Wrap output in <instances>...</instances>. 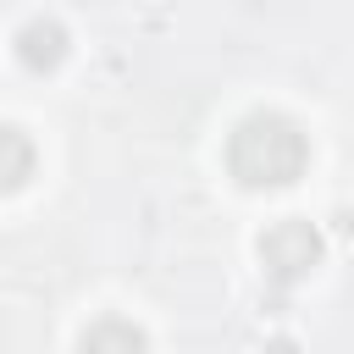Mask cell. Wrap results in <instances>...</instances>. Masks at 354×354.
I'll return each mask as SVG.
<instances>
[{"mask_svg":"<svg viewBox=\"0 0 354 354\" xmlns=\"http://www.w3.org/2000/svg\"><path fill=\"white\" fill-rule=\"evenodd\" d=\"M227 171L243 188H288L310 171V133L282 111H249L227 133Z\"/></svg>","mask_w":354,"mask_h":354,"instance_id":"cell-1","label":"cell"},{"mask_svg":"<svg viewBox=\"0 0 354 354\" xmlns=\"http://www.w3.org/2000/svg\"><path fill=\"white\" fill-rule=\"evenodd\" d=\"M254 254H260L266 282H277V288H299V282L321 266L326 238H321L315 221H304V216H282V221H271V227L254 238Z\"/></svg>","mask_w":354,"mask_h":354,"instance_id":"cell-2","label":"cell"},{"mask_svg":"<svg viewBox=\"0 0 354 354\" xmlns=\"http://www.w3.org/2000/svg\"><path fill=\"white\" fill-rule=\"evenodd\" d=\"M11 55H17V66L22 72H55L66 55H72V33L55 22V17H28L17 33H11Z\"/></svg>","mask_w":354,"mask_h":354,"instance_id":"cell-3","label":"cell"},{"mask_svg":"<svg viewBox=\"0 0 354 354\" xmlns=\"http://www.w3.org/2000/svg\"><path fill=\"white\" fill-rule=\"evenodd\" d=\"M77 354H149V332L127 315H94L77 332Z\"/></svg>","mask_w":354,"mask_h":354,"instance_id":"cell-4","label":"cell"},{"mask_svg":"<svg viewBox=\"0 0 354 354\" xmlns=\"http://www.w3.org/2000/svg\"><path fill=\"white\" fill-rule=\"evenodd\" d=\"M33 171H39V144H33L17 122H0V194L28 188Z\"/></svg>","mask_w":354,"mask_h":354,"instance_id":"cell-5","label":"cell"},{"mask_svg":"<svg viewBox=\"0 0 354 354\" xmlns=\"http://www.w3.org/2000/svg\"><path fill=\"white\" fill-rule=\"evenodd\" d=\"M260 354H299V343H293V337H271Z\"/></svg>","mask_w":354,"mask_h":354,"instance_id":"cell-6","label":"cell"},{"mask_svg":"<svg viewBox=\"0 0 354 354\" xmlns=\"http://www.w3.org/2000/svg\"><path fill=\"white\" fill-rule=\"evenodd\" d=\"M337 232H354V210H337Z\"/></svg>","mask_w":354,"mask_h":354,"instance_id":"cell-7","label":"cell"}]
</instances>
